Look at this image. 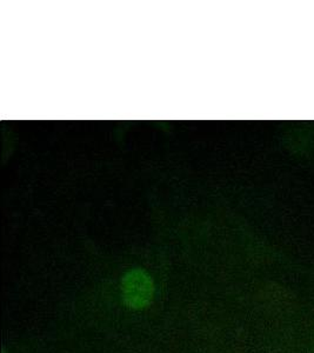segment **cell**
Here are the masks:
<instances>
[{"label":"cell","instance_id":"obj_2","mask_svg":"<svg viewBox=\"0 0 314 353\" xmlns=\"http://www.w3.org/2000/svg\"><path fill=\"white\" fill-rule=\"evenodd\" d=\"M3 353H6V351H5V349L3 350Z\"/></svg>","mask_w":314,"mask_h":353},{"label":"cell","instance_id":"obj_1","mask_svg":"<svg viewBox=\"0 0 314 353\" xmlns=\"http://www.w3.org/2000/svg\"><path fill=\"white\" fill-rule=\"evenodd\" d=\"M154 297V283L149 273L141 269L131 270L121 279V299L132 310L145 309Z\"/></svg>","mask_w":314,"mask_h":353}]
</instances>
